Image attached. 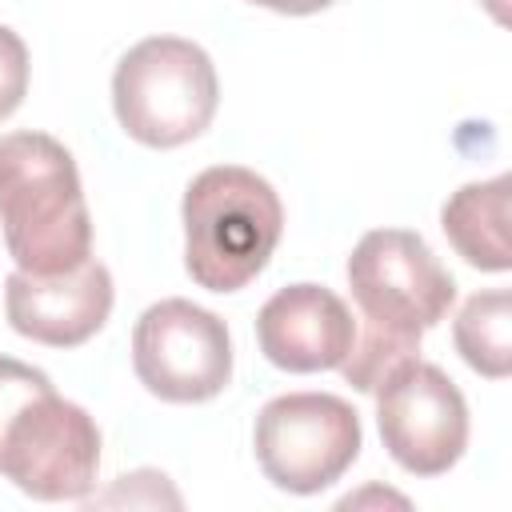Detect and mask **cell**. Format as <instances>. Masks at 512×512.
Here are the masks:
<instances>
[{"instance_id": "cell-14", "label": "cell", "mask_w": 512, "mask_h": 512, "mask_svg": "<svg viewBox=\"0 0 512 512\" xmlns=\"http://www.w3.org/2000/svg\"><path fill=\"white\" fill-rule=\"evenodd\" d=\"M248 4L272 8V12H280V16H312V12H320V8H328V4H336V0H248Z\"/></svg>"}, {"instance_id": "cell-5", "label": "cell", "mask_w": 512, "mask_h": 512, "mask_svg": "<svg viewBox=\"0 0 512 512\" xmlns=\"http://www.w3.org/2000/svg\"><path fill=\"white\" fill-rule=\"evenodd\" d=\"M220 104L208 52L184 36H148L132 44L112 76V108L120 128L148 148H180L196 140Z\"/></svg>"}, {"instance_id": "cell-6", "label": "cell", "mask_w": 512, "mask_h": 512, "mask_svg": "<svg viewBox=\"0 0 512 512\" xmlns=\"http://www.w3.org/2000/svg\"><path fill=\"white\" fill-rule=\"evenodd\" d=\"M252 444L260 472L276 488L312 496L360 456V416L332 392H288L260 408Z\"/></svg>"}, {"instance_id": "cell-11", "label": "cell", "mask_w": 512, "mask_h": 512, "mask_svg": "<svg viewBox=\"0 0 512 512\" xmlns=\"http://www.w3.org/2000/svg\"><path fill=\"white\" fill-rule=\"evenodd\" d=\"M440 228L448 244L480 272H508V176L476 180L452 192L440 208Z\"/></svg>"}, {"instance_id": "cell-10", "label": "cell", "mask_w": 512, "mask_h": 512, "mask_svg": "<svg viewBox=\"0 0 512 512\" xmlns=\"http://www.w3.org/2000/svg\"><path fill=\"white\" fill-rule=\"evenodd\" d=\"M256 340L268 364L284 372H324L344 364L356 340V320L332 288L288 284L264 300Z\"/></svg>"}, {"instance_id": "cell-2", "label": "cell", "mask_w": 512, "mask_h": 512, "mask_svg": "<svg viewBox=\"0 0 512 512\" xmlns=\"http://www.w3.org/2000/svg\"><path fill=\"white\" fill-rule=\"evenodd\" d=\"M0 228L8 256L32 276H56L92 256L76 160L48 132L0 136Z\"/></svg>"}, {"instance_id": "cell-3", "label": "cell", "mask_w": 512, "mask_h": 512, "mask_svg": "<svg viewBox=\"0 0 512 512\" xmlns=\"http://www.w3.org/2000/svg\"><path fill=\"white\" fill-rule=\"evenodd\" d=\"M100 468L96 420L52 380L0 356V476L32 500H84Z\"/></svg>"}, {"instance_id": "cell-1", "label": "cell", "mask_w": 512, "mask_h": 512, "mask_svg": "<svg viewBox=\"0 0 512 512\" xmlns=\"http://www.w3.org/2000/svg\"><path fill=\"white\" fill-rule=\"evenodd\" d=\"M348 288L360 308V328L340 372L360 392H376L396 364L420 356V336L436 328L456 300L452 272L424 236L408 228L364 232L348 256Z\"/></svg>"}, {"instance_id": "cell-15", "label": "cell", "mask_w": 512, "mask_h": 512, "mask_svg": "<svg viewBox=\"0 0 512 512\" xmlns=\"http://www.w3.org/2000/svg\"><path fill=\"white\" fill-rule=\"evenodd\" d=\"M484 4H488V12H492V16L500 20V24L508 20V12H504V0H484Z\"/></svg>"}, {"instance_id": "cell-8", "label": "cell", "mask_w": 512, "mask_h": 512, "mask_svg": "<svg viewBox=\"0 0 512 512\" xmlns=\"http://www.w3.org/2000/svg\"><path fill=\"white\" fill-rule=\"evenodd\" d=\"M376 424L388 456L412 476H444L468 448V404L452 376L420 356L376 384Z\"/></svg>"}, {"instance_id": "cell-7", "label": "cell", "mask_w": 512, "mask_h": 512, "mask_svg": "<svg viewBox=\"0 0 512 512\" xmlns=\"http://www.w3.org/2000/svg\"><path fill=\"white\" fill-rule=\"evenodd\" d=\"M132 368L136 380L168 404L212 400L232 380L228 324L192 300H160L144 308L132 328Z\"/></svg>"}, {"instance_id": "cell-12", "label": "cell", "mask_w": 512, "mask_h": 512, "mask_svg": "<svg viewBox=\"0 0 512 512\" xmlns=\"http://www.w3.org/2000/svg\"><path fill=\"white\" fill-rule=\"evenodd\" d=\"M508 292L492 288V292H476L464 300L452 336H456V352L464 356V364L480 376L504 380L512 368V336H508Z\"/></svg>"}, {"instance_id": "cell-9", "label": "cell", "mask_w": 512, "mask_h": 512, "mask_svg": "<svg viewBox=\"0 0 512 512\" xmlns=\"http://www.w3.org/2000/svg\"><path fill=\"white\" fill-rule=\"evenodd\" d=\"M112 300V272L96 256L56 276H32L16 268L4 280L8 324L48 348H76L92 340L104 328Z\"/></svg>"}, {"instance_id": "cell-13", "label": "cell", "mask_w": 512, "mask_h": 512, "mask_svg": "<svg viewBox=\"0 0 512 512\" xmlns=\"http://www.w3.org/2000/svg\"><path fill=\"white\" fill-rule=\"evenodd\" d=\"M28 92V48L24 40L0 24V120H8Z\"/></svg>"}, {"instance_id": "cell-4", "label": "cell", "mask_w": 512, "mask_h": 512, "mask_svg": "<svg viewBox=\"0 0 512 512\" xmlns=\"http://www.w3.org/2000/svg\"><path fill=\"white\" fill-rule=\"evenodd\" d=\"M180 220L188 276L208 292H240L272 260L284 232V204L260 172L216 164L192 176Z\"/></svg>"}]
</instances>
